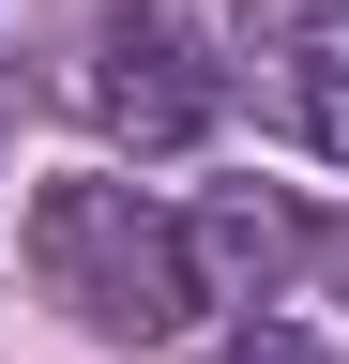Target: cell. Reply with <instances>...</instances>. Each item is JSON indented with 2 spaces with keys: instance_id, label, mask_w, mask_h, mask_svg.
Masks as SVG:
<instances>
[{
  "instance_id": "1",
  "label": "cell",
  "mask_w": 349,
  "mask_h": 364,
  "mask_svg": "<svg viewBox=\"0 0 349 364\" xmlns=\"http://www.w3.org/2000/svg\"><path fill=\"white\" fill-rule=\"evenodd\" d=\"M31 273H46V304H76L107 349H167L213 304L198 228L152 213L137 182H46V198H31Z\"/></svg>"
},
{
  "instance_id": "2",
  "label": "cell",
  "mask_w": 349,
  "mask_h": 364,
  "mask_svg": "<svg viewBox=\"0 0 349 364\" xmlns=\"http://www.w3.org/2000/svg\"><path fill=\"white\" fill-rule=\"evenodd\" d=\"M76 91H92V122L122 136V152H198V136H213V107H228L213 46H198L183 16H152V0L92 16V61H76Z\"/></svg>"
},
{
  "instance_id": "3",
  "label": "cell",
  "mask_w": 349,
  "mask_h": 364,
  "mask_svg": "<svg viewBox=\"0 0 349 364\" xmlns=\"http://www.w3.org/2000/svg\"><path fill=\"white\" fill-rule=\"evenodd\" d=\"M258 91H274V122L304 152L349 167V0H274L258 16Z\"/></svg>"
},
{
  "instance_id": "4",
  "label": "cell",
  "mask_w": 349,
  "mask_h": 364,
  "mask_svg": "<svg viewBox=\"0 0 349 364\" xmlns=\"http://www.w3.org/2000/svg\"><path fill=\"white\" fill-rule=\"evenodd\" d=\"M198 273H213V304H274L304 273V213L274 198V182H228V198L198 213Z\"/></svg>"
},
{
  "instance_id": "5",
  "label": "cell",
  "mask_w": 349,
  "mask_h": 364,
  "mask_svg": "<svg viewBox=\"0 0 349 364\" xmlns=\"http://www.w3.org/2000/svg\"><path fill=\"white\" fill-rule=\"evenodd\" d=\"M213 364H334V349H319V334H289V318H243Z\"/></svg>"
},
{
  "instance_id": "6",
  "label": "cell",
  "mask_w": 349,
  "mask_h": 364,
  "mask_svg": "<svg viewBox=\"0 0 349 364\" xmlns=\"http://www.w3.org/2000/svg\"><path fill=\"white\" fill-rule=\"evenodd\" d=\"M334 289H349V228H334Z\"/></svg>"
}]
</instances>
